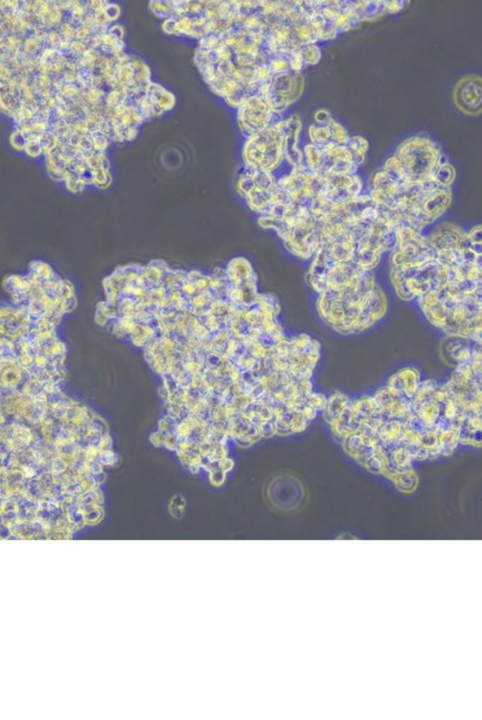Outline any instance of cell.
<instances>
[{
	"mask_svg": "<svg viewBox=\"0 0 482 720\" xmlns=\"http://www.w3.org/2000/svg\"><path fill=\"white\" fill-rule=\"evenodd\" d=\"M393 156L398 160L407 183L434 180L438 167L445 161L441 147L434 139L419 134L400 143Z\"/></svg>",
	"mask_w": 482,
	"mask_h": 720,
	"instance_id": "1",
	"label": "cell"
},
{
	"mask_svg": "<svg viewBox=\"0 0 482 720\" xmlns=\"http://www.w3.org/2000/svg\"><path fill=\"white\" fill-rule=\"evenodd\" d=\"M283 120L247 137L242 149L245 168L276 173L286 163L283 153Z\"/></svg>",
	"mask_w": 482,
	"mask_h": 720,
	"instance_id": "2",
	"label": "cell"
},
{
	"mask_svg": "<svg viewBox=\"0 0 482 720\" xmlns=\"http://www.w3.org/2000/svg\"><path fill=\"white\" fill-rule=\"evenodd\" d=\"M305 89V78L303 74L294 71H288L285 74L273 76L269 84L262 87L259 94L266 101L275 113H285L293 103L301 98Z\"/></svg>",
	"mask_w": 482,
	"mask_h": 720,
	"instance_id": "3",
	"label": "cell"
},
{
	"mask_svg": "<svg viewBox=\"0 0 482 720\" xmlns=\"http://www.w3.org/2000/svg\"><path fill=\"white\" fill-rule=\"evenodd\" d=\"M281 120H283L281 115L275 113L269 102L261 95L251 96L237 108L239 127L246 137L266 130Z\"/></svg>",
	"mask_w": 482,
	"mask_h": 720,
	"instance_id": "4",
	"label": "cell"
},
{
	"mask_svg": "<svg viewBox=\"0 0 482 720\" xmlns=\"http://www.w3.org/2000/svg\"><path fill=\"white\" fill-rule=\"evenodd\" d=\"M452 101L462 113L470 117L482 114V77L468 75L460 78L452 89Z\"/></svg>",
	"mask_w": 482,
	"mask_h": 720,
	"instance_id": "5",
	"label": "cell"
},
{
	"mask_svg": "<svg viewBox=\"0 0 482 720\" xmlns=\"http://www.w3.org/2000/svg\"><path fill=\"white\" fill-rule=\"evenodd\" d=\"M451 201V189L439 187L432 180L419 207V224L421 228L424 229V227L434 224V221L444 215Z\"/></svg>",
	"mask_w": 482,
	"mask_h": 720,
	"instance_id": "6",
	"label": "cell"
},
{
	"mask_svg": "<svg viewBox=\"0 0 482 720\" xmlns=\"http://www.w3.org/2000/svg\"><path fill=\"white\" fill-rule=\"evenodd\" d=\"M312 173L308 168H290L285 175L278 177V187L286 191L293 202L308 206L313 198L312 194Z\"/></svg>",
	"mask_w": 482,
	"mask_h": 720,
	"instance_id": "7",
	"label": "cell"
},
{
	"mask_svg": "<svg viewBox=\"0 0 482 720\" xmlns=\"http://www.w3.org/2000/svg\"><path fill=\"white\" fill-rule=\"evenodd\" d=\"M327 197L332 203L346 204L363 195L364 183L359 175H325Z\"/></svg>",
	"mask_w": 482,
	"mask_h": 720,
	"instance_id": "8",
	"label": "cell"
},
{
	"mask_svg": "<svg viewBox=\"0 0 482 720\" xmlns=\"http://www.w3.org/2000/svg\"><path fill=\"white\" fill-rule=\"evenodd\" d=\"M301 129H303V122L298 114H292L289 118L283 120V132H285L283 153H285V161L290 168H306L305 159H304V151L299 148Z\"/></svg>",
	"mask_w": 482,
	"mask_h": 720,
	"instance_id": "9",
	"label": "cell"
},
{
	"mask_svg": "<svg viewBox=\"0 0 482 720\" xmlns=\"http://www.w3.org/2000/svg\"><path fill=\"white\" fill-rule=\"evenodd\" d=\"M427 238L437 253L441 250L461 248L467 241V234L462 232L461 228L449 222L437 226Z\"/></svg>",
	"mask_w": 482,
	"mask_h": 720,
	"instance_id": "10",
	"label": "cell"
},
{
	"mask_svg": "<svg viewBox=\"0 0 482 720\" xmlns=\"http://www.w3.org/2000/svg\"><path fill=\"white\" fill-rule=\"evenodd\" d=\"M304 159L305 165L311 172L319 173L320 168L323 166L324 151L322 148L317 147L312 143H307L304 147Z\"/></svg>",
	"mask_w": 482,
	"mask_h": 720,
	"instance_id": "11",
	"label": "cell"
},
{
	"mask_svg": "<svg viewBox=\"0 0 482 720\" xmlns=\"http://www.w3.org/2000/svg\"><path fill=\"white\" fill-rule=\"evenodd\" d=\"M347 147L349 148L356 165L359 167L364 165L368 151L367 139L361 137V136H354L349 139Z\"/></svg>",
	"mask_w": 482,
	"mask_h": 720,
	"instance_id": "12",
	"label": "cell"
},
{
	"mask_svg": "<svg viewBox=\"0 0 482 720\" xmlns=\"http://www.w3.org/2000/svg\"><path fill=\"white\" fill-rule=\"evenodd\" d=\"M307 134L310 139V143L315 144L317 147L323 148L329 143L332 142L331 131L329 127H320L317 124H312L307 129Z\"/></svg>",
	"mask_w": 482,
	"mask_h": 720,
	"instance_id": "13",
	"label": "cell"
},
{
	"mask_svg": "<svg viewBox=\"0 0 482 720\" xmlns=\"http://www.w3.org/2000/svg\"><path fill=\"white\" fill-rule=\"evenodd\" d=\"M455 179H456V171H455L454 166H451L445 160L441 166L438 167L437 171L434 173V182L439 187L451 189Z\"/></svg>",
	"mask_w": 482,
	"mask_h": 720,
	"instance_id": "14",
	"label": "cell"
},
{
	"mask_svg": "<svg viewBox=\"0 0 482 720\" xmlns=\"http://www.w3.org/2000/svg\"><path fill=\"white\" fill-rule=\"evenodd\" d=\"M327 127H329L331 131L332 142L341 144V146H347L349 139H351V136L348 134L347 129L342 124H339L337 120L332 119Z\"/></svg>",
	"mask_w": 482,
	"mask_h": 720,
	"instance_id": "15",
	"label": "cell"
},
{
	"mask_svg": "<svg viewBox=\"0 0 482 720\" xmlns=\"http://www.w3.org/2000/svg\"><path fill=\"white\" fill-rule=\"evenodd\" d=\"M300 53L303 56L305 65H315L318 64L322 58V51L317 44L315 45L305 46L300 49Z\"/></svg>",
	"mask_w": 482,
	"mask_h": 720,
	"instance_id": "16",
	"label": "cell"
},
{
	"mask_svg": "<svg viewBox=\"0 0 482 720\" xmlns=\"http://www.w3.org/2000/svg\"><path fill=\"white\" fill-rule=\"evenodd\" d=\"M313 119H315V124H317V125L327 127L334 118H332V115H331L329 110H325V108H319L313 114Z\"/></svg>",
	"mask_w": 482,
	"mask_h": 720,
	"instance_id": "17",
	"label": "cell"
},
{
	"mask_svg": "<svg viewBox=\"0 0 482 720\" xmlns=\"http://www.w3.org/2000/svg\"><path fill=\"white\" fill-rule=\"evenodd\" d=\"M467 238L469 240L470 244L482 243V226H478V227L473 228V229L467 234Z\"/></svg>",
	"mask_w": 482,
	"mask_h": 720,
	"instance_id": "18",
	"label": "cell"
},
{
	"mask_svg": "<svg viewBox=\"0 0 482 720\" xmlns=\"http://www.w3.org/2000/svg\"><path fill=\"white\" fill-rule=\"evenodd\" d=\"M403 1H385V6H386V13H398L400 8L405 6Z\"/></svg>",
	"mask_w": 482,
	"mask_h": 720,
	"instance_id": "19",
	"label": "cell"
}]
</instances>
